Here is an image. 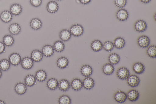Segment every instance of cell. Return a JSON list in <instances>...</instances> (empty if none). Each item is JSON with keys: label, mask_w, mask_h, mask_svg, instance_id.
<instances>
[{"label": "cell", "mask_w": 156, "mask_h": 104, "mask_svg": "<svg viewBox=\"0 0 156 104\" xmlns=\"http://www.w3.org/2000/svg\"><path fill=\"white\" fill-rule=\"evenodd\" d=\"M5 46L3 43L0 41V54L4 53L5 52Z\"/></svg>", "instance_id": "obj_41"}, {"label": "cell", "mask_w": 156, "mask_h": 104, "mask_svg": "<svg viewBox=\"0 0 156 104\" xmlns=\"http://www.w3.org/2000/svg\"><path fill=\"white\" fill-rule=\"evenodd\" d=\"M2 71L0 69V78H1V77H2Z\"/></svg>", "instance_id": "obj_45"}, {"label": "cell", "mask_w": 156, "mask_h": 104, "mask_svg": "<svg viewBox=\"0 0 156 104\" xmlns=\"http://www.w3.org/2000/svg\"><path fill=\"white\" fill-rule=\"evenodd\" d=\"M137 43L138 45L141 48H147L150 43V39L147 36H141L138 39Z\"/></svg>", "instance_id": "obj_7"}, {"label": "cell", "mask_w": 156, "mask_h": 104, "mask_svg": "<svg viewBox=\"0 0 156 104\" xmlns=\"http://www.w3.org/2000/svg\"><path fill=\"white\" fill-rule=\"evenodd\" d=\"M36 80L39 82H44L47 79V72L43 69H40L36 72L35 76Z\"/></svg>", "instance_id": "obj_25"}, {"label": "cell", "mask_w": 156, "mask_h": 104, "mask_svg": "<svg viewBox=\"0 0 156 104\" xmlns=\"http://www.w3.org/2000/svg\"><path fill=\"white\" fill-rule=\"evenodd\" d=\"M30 2L32 6L38 7L41 5L42 0H30Z\"/></svg>", "instance_id": "obj_40"}, {"label": "cell", "mask_w": 156, "mask_h": 104, "mask_svg": "<svg viewBox=\"0 0 156 104\" xmlns=\"http://www.w3.org/2000/svg\"><path fill=\"white\" fill-rule=\"evenodd\" d=\"M57 1H62V0H57Z\"/></svg>", "instance_id": "obj_46"}, {"label": "cell", "mask_w": 156, "mask_h": 104, "mask_svg": "<svg viewBox=\"0 0 156 104\" xmlns=\"http://www.w3.org/2000/svg\"><path fill=\"white\" fill-rule=\"evenodd\" d=\"M5 101L2 100H0V104H5Z\"/></svg>", "instance_id": "obj_44"}, {"label": "cell", "mask_w": 156, "mask_h": 104, "mask_svg": "<svg viewBox=\"0 0 156 104\" xmlns=\"http://www.w3.org/2000/svg\"><path fill=\"white\" fill-rule=\"evenodd\" d=\"M129 12L126 9L121 8L116 13L117 19L120 21L124 22L128 20L129 18Z\"/></svg>", "instance_id": "obj_6"}, {"label": "cell", "mask_w": 156, "mask_h": 104, "mask_svg": "<svg viewBox=\"0 0 156 104\" xmlns=\"http://www.w3.org/2000/svg\"><path fill=\"white\" fill-rule=\"evenodd\" d=\"M127 1V0H115L114 3L117 7L123 8L126 6Z\"/></svg>", "instance_id": "obj_39"}, {"label": "cell", "mask_w": 156, "mask_h": 104, "mask_svg": "<svg viewBox=\"0 0 156 104\" xmlns=\"http://www.w3.org/2000/svg\"><path fill=\"white\" fill-rule=\"evenodd\" d=\"M44 56L41 51L38 50H33L30 54V58L34 62H40L42 60Z\"/></svg>", "instance_id": "obj_11"}, {"label": "cell", "mask_w": 156, "mask_h": 104, "mask_svg": "<svg viewBox=\"0 0 156 104\" xmlns=\"http://www.w3.org/2000/svg\"><path fill=\"white\" fill-rule=\"evenodd\" d=\"M14 90L16 94L20 95H23L27 92V86L24 83L19 82L15 85Z\"/></svg>", "instance_id": "obj_10"}, {"label": "cell", "mask_w": 156, "mask_h": 104, "mask_svg": "<svg viewBox=\"0 0 156 104\" xmlns=\"http://www.w3.org/2000/svg\"><path fill=\"white\" fill-rule=\"evenodd\" d=\"M69 61L67 58L65 57H61L57 60V66L59 68L64 69L68 67L69 65Z\"/></svg>", "instance_id": "obj_16"}, {"label": "cell", "mask_w": 156, "mask_h": 104, "mask_svg": "<svg viewBox=\"0 0 156 104\" xmlns=\"http://www.w3.org/2000/svg\"><path fill=\"white\" fill-rule=\"evenodd\" d=\"M114 97L115 100L119 103H124L127 99L126 94L121 91L115 93Z\"/></svg>", "instance_id": "obj_12"}, {"label": "cell", "mask_w": 156, "mask_h": 104, "mask_svg": "<svg viewBox=\"0 0 156 104\" xmlns=\"http://www.w3.org/2000/svg\"><path fill=\"white\" fill-rule=\"evenodd\" d=\"M80 73L83 77H90L93 74V69L92 68L90 65H83L81 68Z\"/></svg>", "instance_id": "obj_18"}, {"label": "cell", "mask_w": 156, "mask_h": 104, "mask_svg": "<svg viewBox=\"0 0 156 104\" xmlns=\"http://www.w3.org/2000/svg\"><path fill=\"white\" fill-rule=\"evenodd\" d=\"M8 30L11 34L13 35H17L21 31V27L18 23H12L10 25Z\"/></svg>", "instance_id": "obj_15"}, {"label": "cell", "mask_w": 156, "mask_h": 104, "mask_svg": "<svg viewBox=\"0 0 156 104\" xmlns=\"http://www.w3.org/2000/svg\"><path fill=\"white\" fill-rule=\"evenodd\" d=\"M10 12L12 15L15 16H18L20 15L22 12V5L18 3L12 4L10 8Z\"/></svg>", "instance_id": "obj_20"}, {"label": "cell", "mask_w": 156, "mask_h": 104, "mask_svg": "<svg viewBox=\"0 0 156 104\" xmlns=\"http://www.w3.org/2000/svg\"><path fill=\"white\" fill-rule=\"evenodd\" d=\"M37 83V80L35 76L33 75L29 74L26 76L24 79V84L29 87L33 86Z\"/></svg>", "instance_id": "obj_22"}, {"label": "cell", "mask_w": 156, "mask_h": 104, "mask_svg": "<svg viewBox=\"0 0 156 104\" xmlns=\"http://www.w3.org/2000/svg\"><path fill=\"white\" fill-rule=\"evenodd\" d=\"M103 44L100 40H95L93 41L90 44V47L93 51L98 52L101 51L103 48Z\"/></svg>", "instance_id": "obj_30"}, {"label": "cell", "mask_w": 156, "mask_h": 104, "mask_svg": "<svg viewBox=\"0 0 156 104\" xmlns=\"http://www.w3.org/2000/svg\"><path fill=\"white\" fill-rule=\"evenodd\" d=\"M139 1L143 4H147L151 2V0H139Z\"/></svg>", "instance_id": "obj_43"}, {"label": "cell", "mask_w": 156, "mask_h": 104, "mask_svg": "<svg viewBox=\"0 0 156 104\" xmlns=\"http://www.w3.org/2000/svg\"><path fill=\"white\" fill-rule=\"evenodd\" d=\"M71 34L74 36H80L84 33V29L81 25L76 23L70 27L69 30Z\"/></svg>", "instance_id": "obj_1"}, {"label": "cell", "mask_w": 156, "mask_h": 104, "mask_svg": "<svg viewBox=\"0 0 156 104\" xmlns=\"http://www.w3.org/2000/svg\"><path fill=\"white\" fill-rule=\"evenodd\" d=\"M9 60L3 59L0 61V69L3 71H7L11 67Z\"/></svg>", "instance_id": "obj_33"}, {"label": "cell", "mask_w": 156, "mask_h": 104, "mask_svg": "<svg viewBox=\"0 0 156 104\" xmlns=\"http://www.w3.org/2000/svg\"><path fill=\"white\" fill-rule=\"evenodd\" d=\"M0 19L3 23H8L12 20V15L10 11L5 10L1 12Z\"/></svg>", "instance_id": "obj_14"}, {"label": "cell", "mask_w": 156, "mask_h": 104, "mask_svg": "<svg viewBox=\"0 0 156 104\" xmlns=\"http://www.w3.org/2000/svg\"><path fill=\"white\" fill-rule=\"evenodd\" d=\"M54 50L53 47L51 45H44L42 49V53L44 56L47 57H50L54 55Z\"/></svg>", "instance_id": "obj_13"}, {"label": "cell", "mask_w": 156, "mask_h": 104, "mask_svg": "<svg viewBox=\"0 0 156 104\" xmlns=\"http://www.w3.org/2000/svg\"><path fill=\"white\" fill-rule=\"evenodd\" d=\"M115 67L111 63L104 64L102 68V71L104 74L107 75H111L115 71Z\"/></svg>", "instance_id": "obj_27"}, {"label": "cell", "mask_w": 156, "mask_h": 104, "mask_svg": "<svg viewBox=\"0 0 156 104\" xmlns=\"http://www.w3.org/2000/svg\"><path fill=\"white\" fill-rule=\"evenodd\" d=\"M79 2L83 5H87L90 4L92 0H79Z\"/></svg>", "instance_id": "obj_42"}, {"label": "cell", "mask_w": 156, "mask_h": 104, "mask_svg": "<svg viewBox=\"0 0 156 104\" xmlns=\"http://www.w3.org/2000/svg\"><path fill=\"white\" fill-rule=\"evenodd\" d=\"M108 61L112 65L117 64L120 61V57L118 54L112 53L108 57Z\"/></svg>", "instance_id": "obj_35"}, {"label": "cell", "mask_w": 156, "mask_h": 104, "mask_svg": "<svg viewBox=\"0 0 156 104\" xmlns=\"http://www.w3.org/2000/svg\"><path fill=\"white\" fill-rule=\"evenodd\" d=\"M2 42L5 46L11 47L14 43V38L10 35H6L3 38Z\"/></svg>", "instance_id": "obj_31"}, {"label": "cell", "mask_w": 156, "mask_h": 104, "mask_svg": "<svg viewBox=\"0 0 156 104\" xmlns=\"http://www.w3.org/2000/svg\"><path fill=\"white\" fill-rule=\"evenodd\" d=\"M70 87V83L67 80L63 79L58 81V88L62 92H66L68 91Z\"/></svg>", "instance_id": "obj_17"}, {"label": "cell", "mask_w": 156, "mask_h": 104, "mask_svg": "<svg viewBox=\"0 0 156 104\" xmlns=\"http://www.w3.org/2000/svg\"><path fill=\"white\" fill-rule=\"evenodd\" d=\"M147 23L143 20H137L134 24L135 30L139 33L144 32L147 29Z\"/></svg>", "instance_id": "obj_4"}, {"label": "cell", "mask_w": 156, "mask_h": 104, "mask_svg": "<svg viewBox=\"0 0 156 104\" xmlns=\"http://www.w3.org/2000/svg\"><path fill=\"white\" fill-rule=\"evenodd\" d=\"M117 77L122 80H126L130 75V72L127 68L122 67L119 68L117 71Z\"/></svg>", "instance_id": "obj_3"}, {"label": "cell", "mask_w": 156, "mask_h": 104, "mask_svg": "<svg viewBox=\"0 0 156 104\" xmlns=\"http://www.w3.org/2000/svg\"><path fill=\"white\" fill-rule=\"evenodd\" d=\"M59 9V5L56 1H49L47 5V9L50 13H55L58 12Z\"/></svg>", "instance_id": "obj_9"}, {"label": "cell", "mask_w": 156, "mask_h": 104, "mask_svg": "<svg viewBox=\"0 0 156 104\" xmlns=\"http://www.w3.org/2000/svg\"><path fill=\"white\" fill-rule=\"evenodd\" d=\"M58 81L55 78L49 79L47 82V87L51 91H55L58 88Z\"/></svg>", "instance_id": "obj_26"}, {"label": "cell", "mask_w": 156, "mask_h": 104, "mask_svg": "<svg viewBox=\"0 0 156 104\" xmlns=\"http://www.w3.org/2000/svg\"><path fill=\"white\" fill-rule=\"evenodd\" d=\"M83 87L86 89L90 90L92 89L94 86L95 82L91 78L88 77L86 78L83 82Z\"/></svg>", "instance_id": "obj_23"}, {"label": "cell", "mask_w": 156, "mask_h": 104, "mask_svg": "<svg viewBox=\"0 0 156 104\" xmlns=\"http://www.w3.org/2000/svg\"><path fill=\"white\" fill-rule=\"evenodd\" d=\"M58 102L59 104H70L72 103V100L68 95H62L58 98Z\"/></svg>", "instance_id": "obj_36"}, {"label": "cell", "mask_w": 156, "mask_h": 104, "mask_svg": "<svg viewBox=\"0 0 156 104\" xmlns=\"http://www.w3.org/2000/svg\"><path fill=\"white\" fill-rule=\"evenodd\" d=\"M54 50L57 52L61 53L63 52L65 49V45L62 41H57L54 43L53 46Z\"/></svg>", "instance_id": "obj_34"}, {"label": "cell", "mask_w": 156, "mask_h": 104, "mask_svg": "<svg viewBox=\"0 0 156 104\" xmlns=\"http://www.w3.org/2000/svg\"><path fill=\"white\" fill-rule=\"evenodd\" d=\"M147 55L152 58H155L156 57V47L155 45H151L148 47L147 50Z\"/></svg>", "instance_id": "obj_37"}, {"label": "cell", "mask_w": 156, "mask_h": 104, "mask_svg": "<svg viewBox=\"0 0 156 104\" xmlns=\"http://www.w3.org/2000/svg\"><path fill=\"white\" fill-rule=\"evenodd\" d=\"M72 35L69 30L63 29L59 33V37L62 41H68L70 40Z\"/></svg>", "instance_id": "obj_29"}, {"label": "cell", "mask_w": 156, "mask_h": 104, "mask_svg": "<svg viewBox=\"0 0 156 104\" xmlns=\"http://www.w3.org/2000/svg\"><path fill=\"white\" fill-rule=\"evenodd\" d=\"M128 85L132 87L138 86L140 82V78L136 75H129L127 79Z\"/></svg>", "instance_id": "obj_8"}, {"label": "cell", "mask_w": 156, "mask_h": 104, "mask_svg": "<svg viewBox=\"0 0 156 104\" xmlns=\"http://www.w3.org/2000/svg\"><path fill=\"white\" fill-rule=\"evenodd\" d=\"M20 64L23 69L30 70L34 66V62L31 58L26 57L22 59Z\"/></svg>", "instance_id": "obj_2"}, {"label": "cell", "mask_w": 156, "mask_h": 104, "mask_svg": "<svg viewBox=\"0 0 156 104\" xmlns=\"http://www.w3.org/2000/svg\"><path fill=\"white\" fill-rule=\"evenodd\" d=\"M125 44L126 42L124 39L122 37H117L114 41V46L117 49H122L125 47Z\"/></svg>", "instance_id": "obj_32"}, {"label": "cell", "mask_w": 156, "mask_h": 104, "mask_svg": "<svg viewBox=\"0 0 156 104\" xmlns=\"http://www.w3.org/2000/svg\"><path fill=\"white\" fill-rule=\"evenodd\" d=\"M30 26L33 29L38 30L42 27L43 23L40 19L34 18L30 20Z\"/></svg>", "instance_id": "obj_21"}, {"label": "cell", "mask_w": 156, "mask_h": 104, "mask_svg": "<svg viewBox=\"0 0 156 104\" xmlns=\"http://www.w3.org/2000/svg\"><path fill=\"white\" fill-rule=\"evenodd\" d=\"M103 48L107 52H110L115 48L114 43L111 41H107L103 44Z\"/></svg>", "instance_id": "obj_38"}, {"label": "cell", "mask_w": 156, "mask_h": 104, "mask_svg": "<svg viewBox=\"0 0 156 104\" xmlns=\"http://www.w3.org/2000/svg\"><path fill=\"white\" fill-rule=\"evenodd\" d=\"M20 55L17 53H13L9 55V61L11 65L17 66L20 64L22 61Z\"/></svg>", "instance_id": "obj_5"}, {"label": "cell", "mask_w": 156, "mask_h": 104, "mask_svg": "<svg viewBox=\"0 0 156 104\" xmlns=\"http://www.w3.org/2000/svg\"><path fill=\"white\" fill-rule=\"evenodd\" d=\"M145 66L141 62H137L135 63L133 66V70L135 73L137 74H141L145 71Z\"/></svg>", "instance_id": "obj_28"}, {"label": "cell", "mask_w": 156, "mask_h": 104, "mask_svg": "<svg viewBox=\"0 0 156 104\" xmlns=\"http://www.w3.org/2000/svg\"><path fill=\"white\" fill-rule=\"evenodd\" d=\"M126 95L128 99L132 102H136L139 99L140 96L139 92L136 90H131Z\"/></svg>", "instance_id": "obj_24"}, {"label": "cell", "mask_w": 156, "mask_h": 104, "mask_svg": "<svg viewBox=\"0 0 156 104\" xmlns=\"http://www.w3.org/2000/svg\"><path fill=\"white\" fill-rule=\"evenodd\" d=\"M70 86L74 91H80L83 87V81L79 78L74 79L71 82Z\"/></svg>", "instance_id": "obj_19"}]
</instances>
